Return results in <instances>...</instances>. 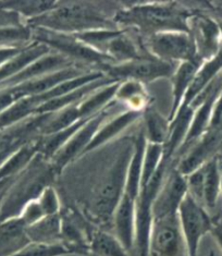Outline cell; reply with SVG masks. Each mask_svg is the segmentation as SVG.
<instances>
[{
	"mask_svg": "<svg viewBox=\"0 0 222 256\" xmlns=\"http://www.w3.org/2000/svg\"><path fill=\"white\" fill-rule=\"evenodd\" d=\"M194 14L180 2H138L119 8L114 22L120 28L135 30L146 38L160 32H190L188 23Z\"/></svg>",
	"mask_w": 222,
	"mask_h": 256,
	"instance_id": "6da1fadb",
	"label": "cell"
},
{
	"mask_svg": "<svg viewBox=\"0 0 222 256\" xmlns=\"http://www.w3.org/2000/svg\"><path fill=\"white\" fill-rule=\"evenodd\" d=\"M26 24L30 28L72 35L119 28L114 22V16H108L100 4L90 2H57L47 14L28 20Z\"/></svg>",
	"mask_w": 222,
	"mask_h": 256,
	"instance_id": "7a4b0ae2",
	"label": "cell"
},
{
	"mask_svg": "<svg viewBox=\"0 0 222 256\" xmlns=\"http://www.w3.org/2000/svg\"><path fill=\"white\" fill-rule=\"evenodd\" d=\"M133 143L126 146L116 156L114 162L96 186L90 203V212L100 224L112 222L114 210L124 191Z\"/></svg>",
	"mask_w": 222,
	"mask_h": 256,
	"instance_id": "3957f363",
	"label": "cell"
},
{
	"mask_svg": "<svg viewBox=\"0 0 222 256\" xmlns=\"http://www.w3.org/2000/svg\"><path fill=\"white\" fill-rule=\"evenodd\" d=\"M56 176L50 162L40 154L37 155L28 168L16 176L18 181L14 184V188L9 196L2 198L0 222L20 216L24 206L38 198L47 186H52Z\"/></svg>",
	"mask_w": 222,
	"mask_h": 256,
	"instance_id": "277c9868",
	"label": "cell"
},
{
	"mask_svg": "<svg viewBox=\"0 0 222 256\" xmlns=\"http://www.w3.org/2000/svg\"><path fill=\"white\" fill-rule=\"evenodd\" d=\"M32 40L45 44L52 52L62 54L76 64L88 69L100 71V66L114 64L107 56L85 45L72 34L32 28Z\"/></svg>",
	"mask_w": 222,
	"mask_h": 256,
	"instance_id": "5b68a950",
	"label": "cell"
},
{
	"mask_svg": "<svg viewBox=\"0 0 222 256\" xmlns=\"http://www.w3.org/2000/svg\"><path fill=\"white\" fill-rule=\"evenodd\" d=\"M150 56L169 64H178L197 57L192 35L184 31H170L152 34L142 42Z\"/></svg>",
	"mask_w": 222,
	"mask_h": 256,
	"instance_id": "8992f818",
	"label": "cell"
},
{
	"mask_svg": "<svg viewBox=\"0 0 222 256\" xmlns=\"http://www.w3.org/2000/svg\"><path fill=\"white\" fill-rule=\"evenodd\" d=\"M176 66L147 56L126 62L104 64L100 66V71L118 82L133 80L147 84L159 78H170Z\"/></svg>",
	"mask_w": 222,
	"mask_h": 256,
	"instance_id": "52a82bcc",
	"label": "cell"
},
{
	"mask_svg": "<svg viewBox=\"0 0 222 256\" xmlns=\"http://www.w3.org/2000/svg\"><path fill=\"white\" fill-rule=\"evenodd\" d=\"M148 256H188L178 214L152 219Z\"/></svg>",
	"mask_w": 222,
	"mask_h": 256,
	"instance_id": "ba28073f",
	"label": "cell"
},
{
	"mask_svg": "<svg viewBox=\"0 0 222 256\" xmlns=\"http://www.w3.org/2000/svg\"><path fill=\"white\" fill-rule=\"evenodd\" d=\"M116 102L114 100L111 105L104 109L100 114L95 117L88 119L86 122L80 128L78 132L68 141V143L56 154L50 160L52 166L56 174H60L64 172L68 164L74 162L76 158L83 157L86 148L92 142V138L95 136L98 129L106 121L110 114H114V109L116 108Z\"/></svg>",
	"mask_w": 222,
	"mask_h": 256,
	"instance_id": "9c48e42d",
	"label": "cell"
},
{
	"mask_svg": "<svg viewBox=\"0 0 222 256\" xmlns=\"http://www.w3.org/2000/svg\"><path fill=\"white\" fill-rule=\"evenodd\" d=\"M178 222L186 243L188 256H197L204 236L210 234L212 218L209 216L205 207L186 194L178 208Z\"/></svg>",
	"mask_w": 222,
	"mask_h": 256,
	"instance_id": "30bf717a",
	"label": "cell"
},
{
	"mask_svg": "<svg viewBox=\"0 0 222 256\" xmlns=\"http://www.w3.org/2000/svg\"><path fill=\"white\" fill-rule=\"evenodd\" d=\"M222 143V129L208 130L172 162L182 176H188L214 158Z\"/></svg>",
	"mask_w": 222,
	"mask_h": 256,
	"instance_id": "8fae6325",
	"label": "cell"
},
{
	"mask_svg": "<svg viewBox=\"0 0 222 256\" xmlns=\"http://www.w3.org/2000/svg\"><path fill=\"white\" fill-rule=\"evenodd\" d=\"M186 194V178L171 162L152 205V219L178 214V208Z\"/></svg>",
	"mask_w": 222,
	"mask_h": 256,
	"instance_id": "7c38bea8",
	"label": "cell"
},
{
	"mask_svg": "<svg viewBox=\"0 0 222 256\" xmlns=\"http://www.w3.org/2000/svg\"><path fill=\"white\" fill-rule=\"evenodd\" d=\"M188 31L194 40L197 57L202 62L220 52L222 38L217 20L195 12L190 19Z\"/></svg>",
	"mask_w": 222,
	"mask_h": 256,
	"instance_id": "4fadbf2b",
	"label": "cell"
},
{
	"mask_svg": "<svg viewBox=\"0 0 222 256\" xmlns=\"http://www.w3.org/2000/svg\"><path fill=\"white\" fill-rule=\"evenodd\" d=\"M136 200L123 192L112 217L114 236L128 252L135 250L136 236Z\"/></svg>",
	"mask_w": 222,
	"mask_h": 256,
	"instance_id": "5bb4252c",
	"label": "cell"
},
{
	"mask_svg": "<svg viewBox=\"0 0 222 256\" xmlns=\"http://www.w3.org/2000/svg\"><path fill=\"white\" fill-rule=\"evenodd\" d=\"M61 242L71 253H88L92 229L72 210H60Z\"/></svg>",
	"mask_w": 222,
	"mask_h": 256,
	"instance_id": "9a60e30c",
	"label": "cell"
},
{
	"mask_svg": "<svg viewBox=\"0 0 222 256\" xmlns=\"http://www.w3.org/2000/svg\"><path fill=\"white\" fill-rule=\"evenodd\" d=\"M76 66L78 64L71 62L70 59L64 57L62 54L54 52H50L49 54H45V56L37 59L33 64H30L23 71L18 73V74L11 78L10 80L6 81L4 83L8 84L9 86H14V85H18L28 81H33V80H36V78L50 74V73L64 70L66 68H71V66Z\"/></svg>",
	"mask_w": 222,
	"mask_h": 256,
	"instance_id": "2e32d148",
	"label": "cell"
},
{
	"mask_svg": "<svg viewBox=\"0 0 222 256\" xmlns=\"http://www.w3.org/2000/svg\"><path fill=\"white\" fill-rule=\"evenodd\" d=\"M142 112L133 110H121L109 117L102 126L98 129L95 136L85 150V154L94 152L100 146L106 145L114 138L119 136L122 132H124L130 126H133L136 121H140Z\"/></svg>",
	"mask_w": 222,
	"mask_h": 256,
	"instance_id": "e0dca14e",
	"label": "cell"
},
{
	"mask_svg": "<svg viewBox=\"0 0 222 256\" xmlns=\"http://www.w3.org/2000/svg\"><path fill=\"white\" fill-rule=\"evenodd\" d=\"M202 62H204L200 59H195L190 60V62L178 64L176 66V71L170 78L172 84V106L168 116L169 121L174 119L178 109L182 106L190 85Z\"/></svg>",
	"mask_w": 222,
	"mask_h": 256,
	"instance_id": "ac0fdd59",
	"label": "cell"
},
{
	"mask_svg": "<svg viewBox=\"0 0 222 256\" xmlns=\"http://www.w3.org/2000/svg\"><path fill=\"white\" fill-rule=\"evenodd\" d=\"M194 108L190 106L178 109L176 114L170 121V132L168 140L164 145V154L166 160L172 162L176 156L182 148L188 136V133L192 122Z\"/></svg>",
	"mask_w": 222,
	"mask_h": 256,
	"instance_id": "d6986e66",
	"label": "cell"
},
{
	"mask_svg": "<svg viewBox=\"0 0 222 256\" xmlns=\"http://www.w3.org/2000/svg\"><path fill=\"white\" fill-rule=\"evenodd\" d=\"M222 73V47L220 52L214 57L205 60L197 70L196 74L188 90V93L184 97L182 107L190 106V104L197 98L209 85H210L216 78Z\"/></svg>",
	"mask_w": 222,
	"mask_h": 256,
	"instance_id": "ffe728a7",
	"label": "cell"
},
{
	"mask_svg": "<svg viewBox=\"0 0 222 256\" xmlns=\"http://www.w3.org/2000/svg\"><path fill=\"white\" fill-rule=\"evenodd\" d=\"M30 243L26 226L20 217L0 222V256H12Z\"/></svg>",
	"mask_w": 222,
	"mask_h": 256,
	"instance_id": "44dd1931",
	"label": "cell"
},
{
	"mask_svg": "<svg viewBox=\"0 0 222 256\" xmlns=\"http://www.w3.org/2000/svg\"><path fill=\"white\" fill-rule=\"evenodd\" d=\"M38 154L40 136H37L20 146L4 160L0 166V181L14 179L28 168Z\"/></svg>",
	"mask_w": 222,
	"mask_h": 256,
	"instance_id": "7402d4cb",
	"label": "cell"
},
{
	"mask_svg": "<svg viewBox=\"0 0 222 256\" xmlns=\"http://www.w3.org/2000/svg\"><path fill=\"white\" fill-rule=\"evenodd\" d=\"M50 52H52L50 48L40 42L32 40L28 42L16 56L0 68V82L4 83L10 80L11 78L18 74L30 64H33L37 59L45 56Z\"/></svg>",
	"mask_w": 222,
	"mask_h": 256,
	"instance_id": "603a6c76",
	"label": "cell"
},
{
	"mask_svg": "<svg viewBox=\"0 0 222 256\" xmlns=\"http://www.w3.org/2000/svg\"><path fill=\"white\" fill-rule=\"evenodd\" d=\"M145 85L144 83L133 80L119 82L114 100L124 106L126 110L143 112L152 104V96L148 94Z\"/></svg>",
	"mask_w": 222,
	"mask_h": 256,
	"instance_id": "cb8c5ba5",
	"label": "cell"
},
{
	"mask_svg": "<svg viewBox=\"0 0 222 256\" xmlns=\"http://www.w3.org/2000/svg\"><path fill=\"white\" fill-rule=\"evenodd\" d=\"M140 130L147 143L164 145L169 136L170 121L152 105L142 112Z\"/></svg>",
	"mask_w": 222,
	"mask_h": 256,
	"instance_id": "d4e9b609",
	"label": "cell"
},
{
	"mask_svg": "<svg viewBox=\"0 0 222 256\" xmlns=\"http://www.w3.org/2000/svg\"><path fill=\"white\" fill-rule=\"evenodd\" d=\"M204 200L202 205L207 210L217 206L221 194L222 160L214 156L204 164Z\"/></svg>",
	"mask_w": 222,
	"mask_h": 256,
	"instance_id": "484cf974",
	"label": "cell"
},
{
	"mask_svg": "<svg viewBox=\"0 0 222 256\" xmlns=\"http://www.w3.org/2000/svg\"><path fill=\"white\" fill-rule=\"evenodd\" d=\"M118 85L119 82H114L86 96L78 104L80 117L82 119H90L107 109L114 102Z\"/></svg>",
	"mask_w": 222,
	"mask_h": 256,
	"instance_id": "4316f807",
	"label": "cell"
},
{
	"mask_svg": "<svg viewBox=\"0 0 222 256\" xmlns=\"http://www.w3.org/2000/svg\"><path fill=\"white\" fill-rule=\"evenodd\" d=\"M88 253L92 256H130L118 238L100 228L90 231Z\"/></svg>",
	"mask_w": 222,
	"mask_h": 256,
	"instance_id": "83f0119b",
	"label": "cell"
},
{
	"mask_svg": "<svg viewBox=\"0 0 222 256\" xmlns=\"http://www.w3.org/2000/svg\"><path fill=\"white\" fill-rule=\"evenodd\" d=\"M26 234L30 242L57 244L61 242L60 212L57 215L44 217L37 222L28 226Z\"/></svg>",
	"mask_w": 222,
	"mask_h": 256,
	"instance_id": "f1b7e54d",
	"label": "cell"
},
{
	"mask_svg": "<svg viewBox=\"0 0 222 256\" xmlns=\"http://www.w3.org/2000/svg\"><path fill=\"white\" fill-rule=\"evenodd\" d=\"M164 160V146L146 142L143 158V167H142L140 188L145 186L152 180L154 174L157 172V170L162 164Z\"/></svg>",
	"mask_w": 222,
	"mask_h": 256,
	"instance_id": "f546056e",
	"label": "cell"
},
{
	"mask_svg": "<svg viewBox=\"0 0 222 256\" xmlns=\"http://www.w3.org/2000/svg\"><path fill=\"white\" fill-rule=\"evenodd\" d=\"M57 2H16L6 4V8L10 9L14 14L26 18V22L33 20L50 11Z\"/></svg>",
	"mask_w": 222,
	"mask_h": 256,
	"instance_id": "4dcf8cb0",
	"label": "cell"
},
{
	"mask_svg": "<svg viewBox=\"0 0 222 256\" xmlns=\"http://www.w3.org/2000/svg\"><path fill=\"white\" fill-rule=\"evenodd\" d=\"M72 254L62 243L44 244V243L30 242L21 251L12 256H64Z\"/></svg>",
	"mask_w": 222,
	"mask_h": 256,
	"instance_id": "1f68e13d",
	"label": "cell"
},
{
	"mask_svg": "<svg viewBox=\"0 0 222 256\" xmlns=\"http://www.w3.org/2000/svg\"><path fill=\"white\" fill-rule=\"evenodd\" d=\"M37 200H38V202L46 216L57 215L60 212V200L57 191L54 190V188L52 186H47L45 190L40 193V196L37 198Z\"/></svg>",
	"mask_w": 222,
	"mask_h": 256,
	"instance_id": "d6a6232c",
	"label": "cell"
},
{
	"mask_svg": "<svg viewBox=\"0 0 222 256\" xmlns=\"http://www.w3.org/2000/svg\"><path fill=\"white\" fill-rule=\"evenodd\" d=\"M219 130L222 129V92L220 93L217 102L214 104L210 124H209V130Z\"/></svg>",
	"mask_w": 222,
	"mask_h": 256,
	"instance_id": "836d02e7",
	"label": "cell"
},
{
	"mask_svg": "<svg viewBox=\"0 0 222 256\" xmlns=\"http://www.w3.org/2000/svg\"><path fill=\"white\" fill-rule=\"evenodd\" d=\"M23 47L18 46H4L0 48V66H4L8 62L21 52Z\"/></svg>",
	"mask_w": 222,
	"mask_h": 256,
	"instance_id": "e575fe53",
	"label": "cell"
},
{
	"mask_svg": "<svg viewBox=\"0 0 222 256\" xmlns=\"http://www.w3.org/2000/svg\"><path fill=\"white\" fill-rule=\"evenodd\" d=\"M210 234L214 236L216 243H217L220 251L222 252V215L212 218V228Z\"/></svg>",
	"mask_w": 222,
	"mask_h": 256,
	"instance_id": "d590c367",
	"label": "cell"
},
{
	"mask_svg": "<svg viewBox=\"0 0 222 256\" xmlns=\"http://www.w3.org/2000/svg\"><path fill=\"white\" fill-rule=\"evenodd\" d=\"M218 22V26H219V28H220V33H221V38H222V20H217Z\"/></svg>",
	"mask_w": 222,
	"mask_h": 256,
	"instance_id": "8d00e7d4",
	"label": "cell"
},
{
	"mask_svg": "<svg viewBox=\"0 0 222 256\" xmlns=\"http://www.w3.org/2000/svg\"><path fill=\"white\" fill-rule=\"evenodd\" d=\"M221 194H222V184H221Z\"/></svg>",
	"mask_w": 222,
	"mask_h": 256,
	"instance_id": "74e56055",
	"label": "cell"
}]
</instances>
